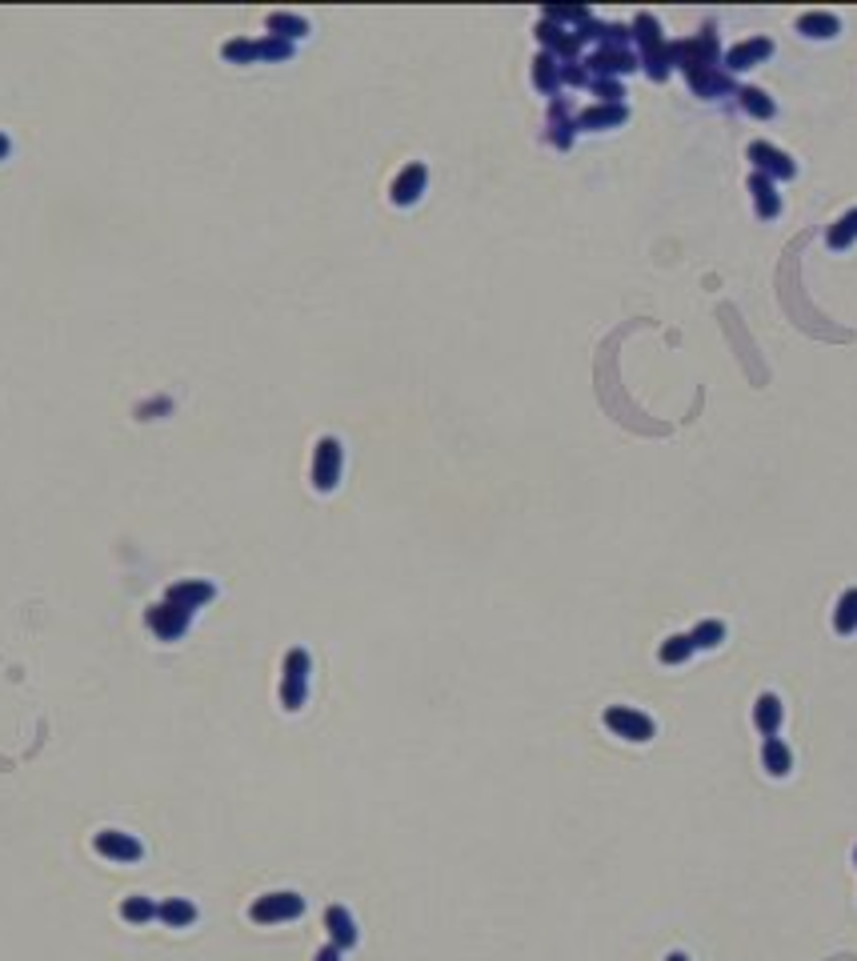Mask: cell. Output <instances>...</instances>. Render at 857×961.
<instances>
[{"instance_id": "d4e9b609", "label": "cell", "mask_w": 857, "mask_h": 961, "mask_svg": "<svg viewBox=\"0 0 857 961\" xmlns=\"http://www.w3.org/2000/svg\"><path fill=\"white\" fill-rule=\"evenodd\" d=\"M157 909H160V905L152 901V897H141V893H136V897H125V901H120V917L133 921V925H144V921H152V917H157Z\"/></svg>"}, {"instance_id": "4316f807", "label": "cell", "mask_w": 857, "mask_h": 961, "mask_svg": "<svg viewBox=\"0 0 857 961\" xmlns=\"http://www.w3.org/2000/svg\"><path fill=\"white\" fill-rule=\"evenodd\" d=\"M825 240H829V248H849V245H853V240H857V208L841 216V221L829 229V237H825Z\"/></svg>"}, {"instance_id": "4fadbf2b", "label": "cell", "mask_w": 857, "mask_h": 961, "mask_svg": "<svg viewBox=\"0 0 857 961\" xmlns=\"http://www.w3.org/2000/svg\"><path fill=\"white\" fill-rule=\"evenodd\" d=\"M537 40H541V44L549 48V52L565 56V61H573V56L581 52V40H577V32H561L557 24H549V20L537 24Z\"/></svg>"}, {"instance_id": "8992f818", "label": "cell", "mask_w": 857, "mask_h": 961, "mask_svg": "<svg viewBox=\"0 0 857 961\" xmlns=\"http://www.w3.org/2000/svg\"><path fill=\"white\" fill-rule=\"evenodd\" d=\"M189 621H192V613H184V609L168 605V601H160V605H152L149 613H144V625H149V629L157 633L160 641H176V637H184Z\"/></svg>"}, {"instance_id": "4dcf8cb0", "label": "cell", "mask_w": 857, "mask_h": 961, "mask_svg": "<svg viewBox=\"0 0 857 961\" xmlns=\"http://www.w3.org/2000/svg\"><path fill=\"white\" fill-rule=\"evenodd\" d=\"M256 56H264V61H288V56H293V44L280 36H264V40H256Z\"/></svg>"}, {"instance_id": "484cf974", "label": "cell", "mask_w": 857, "mask_h": 961, "mask_svg": "<svg viewBox=\"0 0 857 961\" xmlns=\"http://www.w3.org/2000/svg\"><path fill=\"white\" fill-rule=\"evenodd\" d=\"M737 96H741V109L749 112V117L769 120V117H773V112H777V109H773V101H769V96L761 93V88H741V93H737Z\"/></svg>"}, {"instance_id": "603a6c76", "label": "cell", "mask_w": 857, "mask_h": 961, "mask_svg": "<svg viewBox=\"0 0 857 961\" xmlns=\"http://www.w3.org/2000/svg\"><path fill=\"white\" fill-rule=\"evenodd\" d=\"M833 629H837L841 637L857 633V589H845V593H841L837 613H833Z\"/></svg>"}, {"instance_id": "277c9868", "label": "cell", "mask_w": 857, "mask_h": 961, "mask_svg": "<svg viewBox=\"0 0 857 961\" xmlns=\"http://www.w3.org/2000/svg\"><path fill=\"white\" fill-rule=\"evenodd\" d=\"M605 725L613 729L617 737H625V741H653V717H645V713H637V709H625V705H613V709L605 713Z\"/></svg>"}, {"instance_id": "7a4b0ae2", "label": "cell", "mask_w": 857, "mask_h": 961, "mask_svg": "<svg viewBox=\"0 0 857 961\" xmlns=\"http://www.w3.org/2000/svg\"><path fill=\"white\" fill-rule=\"evenodd\" d=\"M301 913H304V897L280 889V893L256 897L253 909H248V917H253L256 925H277V921H293V917H301Z\"/></svg>"}, {"instance_id": "d590c367", "label": "cell", "mask_w": 857, "mask_h": 961, "mask_svg": "<svg viewBox=\"0 0 857 961\" xmlns=\"http://www.w3.org/2000/svg\"><path fill=\"white\" fill-rule=\"evenodd\" d=\"M312 961H341V949H336V945H325V949H320Z\"/></svg>"}, {"instance_id": "8fae6325", "label": "cell", "mask_w": 857, "mask_h": 961, "mask_svg": "<svg viewBox=\"0 0 857 961\" xmlns=\"http://www.w3.org/2000/svg\"><path fill=\"white\" fill-rule=\"evenodd\" d=\"M216 597V589L208 581H176L173 589L165 593V601L168 605H176V609H184V613H192V609H200V605H208V601Z\"/></svg>"}, {"instance_id": "d6a6232c", "label": "cell", "mask_w": 857, "mask_h": 961, "mask_svg": "<svg viewBox=\"0 0 857 961\" xmlns=\"http://www.w3.org/2000/svg\"><path fill=\"white\" fill-rule=\"evenodd\" d=\"M545 20H573V24H585L589 20V8H545Z\"/></svg>"}, {"instance_id": "836d02e7", "label": "cell", "mask_w": 857, "mask_h": 961, "mask_svg": "<svg viewBox=\"0 0 857 961\" xmlns=\"http://www.w3.org/2000/svg\"><path fill=\"white\" fill-rule=\"evenodd\" d=\"M593 93L601 96V104H621V85L617 80H593Z\"/></svg>"}, {"instance_id": "cb8c5ba5", "label": "cell", "mask_w": 857, "mask_h": 961, "mask_svg": "<svg viewBox=\"0 0 857 961\" xmlns=\"http://www.w3.org/2000/svg\"><path fill=\"white\" fill-rule=\"evenodd\" d=\"M304 32H309V24L301 20V16H288V12H272L269 16V36H280V40H301Z\"/></svg>"}, {"instance_id": "e575fe53", "label": "cell", "mask_w": 857, "mask_h": 961, "mask_svg": "<svg viewBox=\"0 0 857 961\" xmlns=\"http://www.w3.org/2000/svg\"><path fill=\"white\" fill-rule=\"evenodd\" d=\"M561 80H565V85H589V72H585V64L569 61V64H561Z\"/></svg>"}, {"instance_id": "1f68e13d", "label": "cell", "mask_w": 857, "mask_h": 961, "mask_svg": "<svg viewBox=\"0 0 857 961\" xmlns=\"http://www.w3.org/2000/svg\"><path fill=\"white\" fill-rule=\"evenodd\" d=\"M224 61H237V64L256 61V40H232V44H224Z\"/></svg>"}, {"instance_id": "9a60e30c", "label": "cell", "mask_w": 857, "mask_h": 961, "mask_svg": "<svg viewBox=\"0 0 857 961\" xmlns=\"http://www.w3.org/2000/svg\"><path fill=\"white\" fill-rule=\"evenodd\" d=\"M633 40L641 44V56H653V52H661V48H665L661 28H657V16L653 12H637V20H633Z\"/></svg>"}, {"instance_id": "f1b7e54d", "label": "cell", "mask_w": 857, "mask_h": 961, "mask_svg": "<svg viewBox=\"0 0 857 961\" xmlns=\"http://www.w3.org/2000/svg\"><path fill=\"white\" fill-rule=\"evenodd\" d=\"M689 637H693V649H713V645H721V641H725V625H721V621H701L693 633H689Z\"/></svg>"}, {"instance_id": "7c38bea8", "label": "cell", "mask_w": 857, "mask_h": 961, "mask_svg": "<svg viewBox=\"0 0 857 961\" xmlns=\"http://www.w3.org/2000/svg\"><path fill=\"white\" fill-rule=\"evenodd\" d=\"M325 929H328V937H333V945L341 953L357 945V921H352V913L344 909V905H328L325 909Z\"/></svg>"}, {"instance_id": "3957f363", "label": "cell", "mask_w": 857, "mask_h": 961, "mask_svg": "<svg viewBox=\"0 0 857 961\" xmlns=\"http://www.w3.org/2000/svg\"><path fill=\"white\" fill-rule=\"evenodd\" d=\"M341 461H344V448L336 437H325L317 440V453H312V489L317 493H333L336 480H341Z\"/></svg>"}, {"instance_id": "30bf717a", "label": "cell", "mask_w": 857, "mask_h": 961, "mask_svg": "<svg viewBox=\"0 0 857 961\" xmlns=\"http://www.w3.org/2000/svg\"><path fill=\"white\" fill-rule=\"evenodd\" d=\"M769 52H773V40H769V36L741 40L737 48H729V52H725V72H745V69H753V64L765 61Z\"/></svg>"}, {"instance_id": "6da1fadb", "label": "cell", "mask_w": 857, "mask_h": 961, "mask_svg": "<svg viewBox=\"0 0 857 961\" xmlns=\"http://www.w3.org/2000/svg\"><path fill=\"white\" fill-rule=\"evenodd\" d=\"M309 669H312L309 653H304V649H288L285 681H280V705H285L288 713H296L304 705V697H309Z\"/></svg>"}, {"instance_id": "5b68a950", "label": "cell", "mask_w": 857, "mask_h": 961, "mask_svg": "<svg viewBox=\"0 0 857 961\" xmlns=\"http://www.w3.org/2000/svg\"><path fill=\"white\" fill-rule=\"evenodd\" d=\"M585 72H593L597 80H613V77H625V72H637V56L625 52V48H597L589 61H581Z\"/></svg>"}, {"instance_id": "f35d334b", "label": "cell", "mask_w": 857, "mask_h": 961, "mask_svg": "<svg viewBox=\"0 0 857 961\" xmlns=\"http://www.w3.org/2000/svg\"><path fill=\"white\" fill-rule=\"evenodd\" d=\"M853 861H857V853H853Z\"/></svg>"}, {"instance_id": "ac0fdd59", "label": "cell", "mask_w": 857, "mask_h": 961, "mask_svg": "<svg viewBox=\"0 0 857 961\" xmlns=\"http://www.w3.org/2000/svg\"><path fill=\"white\" fill-rule=\"evenodd\" d=\"M157 917L165 921V925H173V929H184V925H192V921H197V905L184 901V897H168V901H160Z\"/></svg>"}, {"instance_id": "e0dca14e", "label": "cell", "mask_w": 857, "mask_h": 961, "mask_svg": "<svg viewBox=\"0 0 857 961\" xmlns=\"http://www.w3.org/2000/svg\"><path fill=\"white\" fill-rule=\"evenodd\" d=\"M749 192H753V205H757V216H777V208H781V200H777V192H773V181L769 176H761V173H753L749 176Z\"/></svg>"}, {"instance_id": "d6986e66", "label": "cell", "mask_w": 857, "mask_h": 961, "mask_svg": "<svg viewBox=\"0 0 857 961\" xmlns=\"http://www.w3.org/2000/svg\"><path fill=\"white\" fill-rule=\"evenodd\" d=\"M625 117H629V112H625V104H593L589 112H581V117H577V125H581V128H609V125H621Z\"/></svg>"}, {"instance_id": "8d00e7d4", "label": "cell", "mask_w": 857, "mask_h": 961, "mask_svg": "<svg viewBox=\"0 0 857 961\" xmlns=\"http://www.w3.org/2000/svg\"><path fill=\"white\" fill-rule=\"evenodd\" d=\"M8 152H12V141H8V136H4V133H0V160H4V157H8Z\"/></svg>"}, {"instance_id": "7402d4cb", "label": "cell", "mask_w": 857, "mask_h": 961, "mask_svg": "<svg viewBox=\"0 0 857 961\" xmlns=\"http://www.w3.org/2000/svg\"><path fill=\"white\" fill-rule=\"evenodd\" d=\"M533 85L541 88V93H557V85H561V64H557V56L553 52H541L533 61Z\"/></svg>"}, {"instance_id": "74e56055", "label": "cell", "mask_w": 857, "mask_h": 961, "mask_svg": "<svg viewBox=\"0 0 857 961\" xmlns=\"http://www.w3.org/2000/svg\"><path fill=\"white\" fill-rule=\"evenodd\" d=\"M665 961H689V957H685V953H669V957H665Z\"/></svg>"}, {"instance_id": "52a82bcc", "label": "cell", "mask_w": 857, "mask_h": 961, "mask_svg": "<svg viewBox=\"0 0 857 961\" xmlns=\"http://www.w3.org/2000/svg\"><path fill=\"white\" fill-rule=\"evenodd\" d=\"M96 853L112 857V861H141L144 845L120 829H104V833H96Z\"/></svg>"}, {"instance_id": "44dd1931", "label": "cell", "mask_w": 857, "mask_h": 961, "mask_svg": "<svg viewBox=\"0 0 857 961\" xmlns=\"http://www.w3.org/2000/svg\"><path fill=\"white\" fill-rule=\"evenodd\" d=\"M689 85H693V93H701V96L733 93V80H729V72H717V69H701V72H693V77H689Z\"/></svg>"}, {"instance_id": "9c48e42d", "label": "cell", "mask_w": 857, "mask_h": 961, "mask_svg": "<svg viewBox=\"0 0 857 961\" xmlns=\"http://www.w3.org/2000/svg\"><path fill=\"white\" fill-rule=\"evenodd\" d=\"M424 181H429V168L421 165V160H413V165H405L397 173V181H392V205H413L416 197L424 192Z\"/></svg>"}, {"instance_id": "83f0119b", "label": "cell", "mask_w": 857, "mask_h": 961, "mask_svg": "<svg viewBox=\"0 0 857 961\" xmlns=\"http://www.w3.org/2000/svg\"><path fill=\"white\" fill-rule=\"evenodd\" d=\"M689 653H693V637H689V633H677V637L661 641V661L665 665H681Z\"/></svg>"}, {"instance_id": "f546056e", "label": "cell", "mask_w": 857, "mask_h": 961, "mask_svg": "<svg viewBox=\"0 0 857 961\" xmlns=\"http://www.w3.org/2000/svg\"><path fill=\"white\" fill-rule=\"evenodd\" d=\"M641 64H645V72L653 80H665L669 77V69H673V44H665L661 52H653V56H641Z\"/></svg>"}, {"instance_id": "ba28073f", "label": "cell", "mask_w": 857, "mask_h": 961, "mask_svg": "<svg viewBox=\"0 0 857 961\" xmlns=\"http://www.w3.org/2000/svg\"><path fill=\"white\" fill-rule=\"evenodd\" d=\"M749 160L757 165V173L761 176H793L797 173V165H793L789 157H785L781 149H773V144H765V141H757V144H749Z\"/></svg>"}, {"instance_id": "5bb4252c", "label": "cell", "mask_w": 857, "mask_h": 961, "mask_svg": "<svg viewBox=\"0 0 857 961\" xmlns=\"http://www.w3.org/2000/svg\"><path fill=\"white\" fill-rule=\"evenodd\" d=\"M753 725L765 737H777V729H781V701H777V693L757 697V705H753Z\"/></svg>"}, {"instance_id": "ffe728a7", "label": "cell", "mask_w": 857, "mask_h": 961, "mask_svg": "<svg viewBox=\"0 0 857 961\" xmlns=\"http://www.w3.org/2000/svg\"><path fill=\"white\" fill-rule=\"evenodd\" d=\"M837 16L833 12H805L797 20V32H805V36H813V40H829V36H837Z\"/></svg>"}, {"instance_id": "2e32d148", "label": "cell", "mask_w": 857, "mask_h": 961, "mask_svg": "<svg viewBox=\"0 0 857 961\" xmlns=\"http://www.w3.org/2000/svg\"><path fill=\"white\" fill-rule=\"evenodd\" d=\"M761 761H765L769 777H785L793 769V753H789V745H785L781 737H765V745H761Z\"/></svg>"}]
</instances>
